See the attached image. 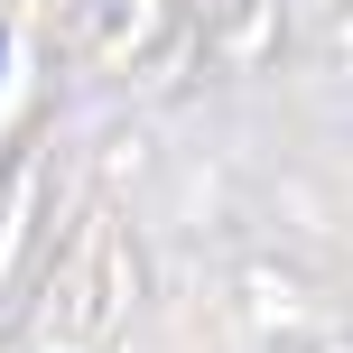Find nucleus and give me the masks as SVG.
Returning a JSON list of instances; mask_svg holds the SVG:
<instances>
[{"mask_svg":"<svg viewBox=\"0 0 353 353\" xmlns=\"http://www.w3.org/2000/svg\"><path fill=\"white\" fill-rule=\"evenodd\" d=\"M0 56H10V37H0Z\"/></svg>","mask_w":353,"mask_h":353,"instance_id":"1","label":"nucleus"}]
</instances>
